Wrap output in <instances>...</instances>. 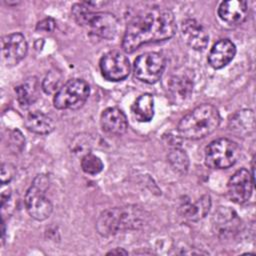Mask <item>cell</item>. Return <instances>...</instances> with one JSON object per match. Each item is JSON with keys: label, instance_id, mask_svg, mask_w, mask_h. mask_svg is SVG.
<instances>
[{"label": "cell", "instance_id": "obj_1", "mask_svg": "<svg viewBox=\"0 0 256 256\" xmlns=\"http://www.w3.org/2000/svg\"><path fill=\"white\" fill-rule=\"evenodd\" d=\"M176 32V22L171 10L160 7L147 9L136 15L127 25L122 48L132 53L143 44L172 38Z\"/></svg>", "mask_w": 256, "mask_h": 256}, {"label": "cell", "instance_id": "obj_2", "mask_svg": "<svg viewBox=\"0 0 256 256\" xmlns=\"http://www.w3.org/2000/svg\"><path fill=\"white\" fill-rule=\"evenodd\" d=\"M221 121L218 109L211 104H201L186 114L178 123V133L189 140L205 138L213 133Z\"/></svg>", "mask_w": 256, "mask_h": 256}, {"label": "cell", "instance_id": "obj_3", "mask_svg": "<svg viewBox=\"0 0 256 256\" xmlns=\"http://www.w3.org/2000/svg\"><path fill=\"white\" fill-rule=\"evenodd\" d=\"M144 218L143 211L135 206L111 208L101 213L96 228L99 234L110 236L123 230L140 228L144 223Z\"/></svg>", "mask_w": 256, "mask_h": 256}, {"label": "cell", "instance_id": "obj_4", "mask_svg": "<svg viewBox=\"0 0 256 256\" xmlns=\"http://www.w3.org/2000/svg\"><path fill=\"white\" fill-rule=\"evenodd\" d=\"M92 2L77 3L72 7V14L76 22L86 27L90 33L104 39L114 38L117 34V18L108 12H93Z\"/></svg>", "mask_w": 256, "mask_h": 256}, {"label": "cell", "instance_id": "obj_5", "mask_svg": "<svg viewBox=\"0 0 256 256\" xmlns=\"http://www.w3.org/2000/svg\"><path fill=\"white\" fill-rule=\"evenodd\" d=\"M49 187V178L46 175H38L25 194V206L29 215L38 221L47 219L53 210L50 199L46 196Z\"/></svg>", "mask_w": 256, "mask_h": 256}, {"label": "cell", "instance_id": "obj_6", "mask_svg": "<svg viewBox=\"0 0 256 256\" xmlns=\"http://www.w3.org/2000/svg\"><path fill=\"white\" fill-rule=\"evenodd\" d=\"M240 157L238 144L228 138L212 141L205 149V164L213 169H226L233 166Z\"/></svg>", "mask_w": 256, "mask_h": 256}, {"label": "cell", "instance_id": "obj_7", "mask_svg": "<svg viewBox=\"0 0 256 256\" xmlns=\"http://www.w3.org/2000/svg\"><path fill=\"white\" fill-rule=\"evenodd\" d=\"M89 94L90 87L86 81L82 79H71L63 84L54 95L53 103L55 108L60 110H75L86 102Z\"/></svg>", "mask_w": 256, "mask_h": 256}, {"label": "cell", "instance_id": "obj_8", "mask_svg": "<svg viewBox=\"0 0 256 256\" xmlns=\"http://www.w3.org/2000/svg\"><path fill=\"white\" fill-rule=\"evenodd\" d=\"M166 60L157 52H147L139 55L134 61L135 77L147 84H154L162 77Z\"/></svg>", "mask_w": 256, "mask_h": 256}, {"label": "cell", "instance_id": "obj_9", "mask_svg": "<svg viewBox=\"0 0 256 256\" xmlns=\"http://www.w3.org/2000/svg\"><path fill=\"white\" fill-rule=\"evenodd\" d=\"M99 65L103 77L114 82L124 80L131 70L128 58L123 53L116 50L103 55Z\"/></svg>", "mask_w": 256, "mask_h": 256}, {"label": "cell", "instance_id": "obj_10", "mask_svg": "<svg viewBox=\"0 0 256 256\" xmlns=\"http://www.w3.org/2000/svg\"><path fill=\"white\" fill-rule=\"evenodd\" d=\"M253 190V174L244 168L237 170L229 179L227 194L231 201L243 204L249 200Z\"/></svg>", "mask_w": 256, "mask_h": 256}, {"label": "cell", "instance_id": "obj_11", "mask_svg": "<svg viewBox=\"0 0 256 256\" xmlns=\"http://www.w3.org/2000/svg\"><path fill=\"white\" fill-rule=\"evenodd\" d=\"M28 45L21 33H12L2 39V56L7 66L17 65L27 53Z\"/></svg>", "mask_w": 256, "mask_h": 256}, {"label": "cell", "instance_id": "obj_12", "mask_svg": "<svg viewBox=\"0 0 256 256\" xmlns=\"http://www.w3.org/2000/svg\"><path fill=\"white\" fill-rule=\"evenodd\" d=\"M181 35L185 43L194 50H204L209 42V35L205 28L195 19L189 18L182 22Z\"/></svg>", "mask_w": 256, "mask_h": 256}, {"label": "cell", "instance_id": "obj_13", "mask_svg": "<svg viewBox=\"0 0 256 256\" xmlns=\"http://www.w3.org/2000/svg\"><path fill=\"white\" fill-rule=\"evenodd\" d=\"M247 3L241 0L223 1L218 8L219 18L231 26L239 25L244 22L247 18Z\"/></svg>", "mask_w": 256, "mask_h": 256}, {"label": "cell", "instance_id": "obj_14", "mask_svg": "<svg viewBox=\"0 0 256 256\" xmlns=\"http://www.w3.org/2000/svg\"><path fill=\"white\" fill-rule=\"evenodd\" d=\"M103 131L112 135H123L128 128V120L124 112L118 108L105 109L100 118Z\"/></svg>", "mask_w": 256, "mask_h": 256}, {"label": "cell", "instance_id": "obj_15", "mask_svg": "<svg viewBox=\"0 0 256 256\" xmlns=\"http://www.w3.org/2000/svg\"><path fill=\"white\" fill-rule=\"evenodd\" d=\"M236 54V47L229 39L216 42L208 55V62L214 69H221L229 64Z\"/></svg>", "mask_w": 256, "mask_h": 256}, {"label": "cell", "instance_id": "obj_16", "mask_svg": "<svg viewBox=\"0 0 256 256\" xmlns=\"http://www.w3.org/2000/svg\"><path fill=\"white\" fill-rule=\"evenodd\" d=\"M18 103L22 108L33 105L39 97L40 86L36 77H28L15 88Z\"/></svg>", "mask_w": 256, "mask_h": 256}, {"label": "cell", "instance_id": "obj_17", "mask_svg": "<svg viewBox=\"0 0 256 256\" xmlns=\"http://www.w3.org/2000/svg\"><path fill=\"white\" fill-rule=\"evenodd\" d=\"M211 207V198L209 195L205 194L201 196L197 201L190 202L185 201L180 206L181 215L190 220V221H198L204 218Z\"/></svg>", "mask_w": 256, "mask_h": 256}, {"label": "cell", "instance_id": "obj_18", "mask_svg": "<svg viewBox=\"0 0 256 256\" xmlns=\"http://www.w3.org/2000/svg\"><path fill=\"white\" fill-rule=\"evenodd\" d=\"M193 80L187 72L175 74L169 82V91L175 102H182L192 92Z\"/></svg>", "mask_w": 256, "mask_h": 256}, {"label": "cell", "instance_id": "obj_19", "mask_svg": "<svg viewBox=\"0 0 256 256\" xmlns=\"http://www.w3.org/2000/svg\"><path fill=\"white\" fill-rule=\"evenodd\" d=\"M25 126L29 131L42 135L51 133L55 128L52 118L40 111L29 113L25 119Z\"/></svg>", "mask_w": 256, "mask_h": 256}, {"label": "cell", "instance_id": "obj_20", "mask_svg": "<svg viewBox=\"0 0 256 256\" xmlns=\"http://www.w3.org/2000/svg\"><path fill=\"white\" fill-rule=\"evenodd\" d=\"M214 226L218 233L227 234L234 232L239 225L236 213L228 207H220L214 214Z\"/></svg>", "mask_w": 256, "mask_h": 256}, {"label": "cell", "instance_id": "obj_21", "mask_svg": "<svg viewBox=\"0 0 256 256\" xmlns=\"http://www.w3.org/2000/svg\"><path fill=\"white\" fill-rule=\"evenodd\" d=\"M132 114L139 122H149L154 116V98L151 94L140 95L132 106Z\"/></svg>", "mask_w": 256, "mask_h": 256}, {"label": "cell", "instance_id": "obj_22", "mask_svg": "<svg viewBox=\"0 0 256 256\" xmlns=\"http://www.w3.org/2000/svg\"><path fill=\"white\" fill-rule=\"evenodd\" d=\"M230 129L238 135H249L254 131V114L252 110L236 112L230 120Z\"/></svg>", "mask_w": 256, "mask_h": 256}, {"label": "cell", "instance_id": "obj_23", "mask_svg": "<svg viewBox=\"0 0 256 256\" xmlns=\"http://www.w3.org/2000/svg\"><path fill=\"white\" fill-rule=\"evenodd\" d=\"M167 158L170 165L176 172L180 174L187 173L189 168V158L183 149L179 147H174L168 153Z\"/></svg>", "mask_w": 256, "mask_h": 256}, {"label": "cell", "instance_id": "obj_24", "mask_svg": "<svg viewBox=\"0 0 256 256\" xmlns=\"http://www.w3.org/2000/svg\"><path fill=\"white\" fill-rule=\"evenodd\" d=\"M81 168L89 175H96L102 171L103 162L98 156L88 153L81 159Z\"/></svg>", "mask_w": 256, "mask_h": 256}, {"label": "cell", "instance_id": "obj_25", "mask_svg": "<svg viewBox=\"0 0 256 256\" xmlns=\"http://www.w3.org/2000/svg\"><path fill=\"white\" fill-rule=\"evenodd\" d=\"M62 75L60 72L53 70L48 72L42 82V89L47 94H56L61 86Z\"/></svg>", "mask_w": 256, "mask_h": 256}, {"label": "cell", "instance_id": "obj_26", "mask_svg": "<svg viewBox=\"0 0 256 256\" xmlns=\"http://www.w3.org/2000/svg\"><path fill=\"white\" fill-rule=\"evenodd\" d=\"M10 148L16 153L21 152L25 145V139L19 130H13L9 137Z\"/></svg>", "mask_w": 256, "mask_h": 256}, {"label": "cell", "instance_id": "obj_27", "mask_svg": "<svg viewBox=\"0 0 256 256\" xmlns=\"http://www.w3.org/2000/svg\"><path fill=\"white\" fill-rule=\"evenodd\" d=\"M15 175V167L9 163H3L1 167V183L7 184Z\"/></svg>", "mask_w": 256, "mask_h": 256}, {"label": "cell", "instance_id": "obj_28", "mask_svg": "<svg viewBox=\"0 0 256 256\" xmlns=\"http://www.w3.org/2000/svg\"><path fill=\"white\" fill-rule=\"evenodd\" d=\"M56 26V23L54 21L53 18L51 17H47L43 20H41L40 22L37 23L36 26V30H40V31H45V32H51L54 30Z\"/></svg>", "mask_w": 256, "mask_h": 256}, {"label": "cell", "instance_id": "obj_29", "mask_svg": "<svg viewBox=\"0 0 256 256\" xmlns=\"http://www.w3.org/2000/svg\"><path fill=\"white\" fill-rule=\"evenodd\" d=\"M107 254H124V255H127L128 252L126 250H124L123 248H116V249H113V250L109 251Z\"/></svg>", "mask_w": 256, "mask_h": 256}]
</instances>
